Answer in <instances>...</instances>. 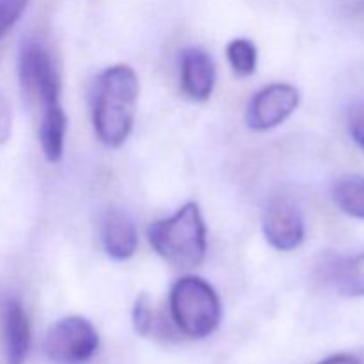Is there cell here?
<instances>
[{
    "mask_svg": "<svg viewBox=\"0 0 364 364\" xmlns=\"http://www.w3.org/2000/svg\"><path fill=\"white\" fill-rule=\"evenodd\" d=\"M169 308L178 329L196 340L210 336L219 327L223 316L217 291L196 276L181 277L173 284Z\"/></svg>",
    "mask_w": 364,
    "mask_h": 364,
    "instance_id": "3",
    "label": "cell"
},
{
    "mask_svg": "<svg viewBox=\"0 0 364 364\" xmlns=\"http://www.w3.org/2000/svg\"><path fill=\"white\" fill-rule=\"evenodd\" d=\"M226 55L230 60V66L233 68L238 77H249L256 71L258 64V50L251 39L238 38L228 43Z\"/></svg>",
    "mask_w": 364,
    "mask_h": 364,
    "instance_id": "14",
    "label": "cell"
},
{
    "mask_svg": "<svg viewBox=\"0 0 364 364\" xmlns=\"http://www.w3.org/2000/svg\"><path fill=\"white\" fill-rule=\"evenodd\" d=\"M301 102V95L290 84H272L256 92L249 102L245 121L256 132L272 130L288 119Z\"/></svg>",
    "mask_w": 364,
    "mask_h": 364,
    "instance_id": "6",
    "label": "cell"
},
{
    "mask_svg": "<svg viewBox=\"0 0 364 364\" xmlns=\"http://www.w3.org/2000/svg\"><path fill=\"white\" fill-rule=\"evenodd\" d=\"M132 320H134L135 333L141 334V336L149 334V331H151L153 327V306H151V299H149L146 294L139 295V299L135 301Z\"/></svg>",
    "mask_w": 364,
    "mask_h": 364,
    "instance_id": "15",
    "label": "cell"
},
{
    "mask_svg": "<svg viewBox=\"0 0 364 364\" xmlns=\"http://www.w3.org/2000/svg\"><path fill=\"white\" fill-rule=\"evenodd\" d=\"M139 98V78L127 64H116L103 71L95 85L92 124L100 141L109 148H119L134 128Z\"/></svg>",
    "mask_w": 364,
    "mask_h": 364,
    "instance_id": "1",
    "label": "cell"
},
{
    "mask_svg": "<svg viewBox=\"0 0 364 364\" xmlns=\"http://www.w3.org/2000/svg\"><path fill=\"white\" fill-rule=\"evenodd\" d=\"M27 4L28 0H0V39L20 20Z\"/></svg>",
    "mask_w": 364,
    "mask_h": 364,
    "instance_id": "16",
    "label": "cell"
},
{
    "mask_svg": "<svg viewBox=\"0 0 364 364\" xmlns=\"http://www.w3.org/2000/svg\"><path fill=\"white\" fill-rule=\"evenodd\" d=\"M348 132H350L352 139L355 144L364 151V100L354 103L348 109Z\"/></svg>",
    "mask_w": 364,
    "mask_h": 364,
    "instance_id": "17",
    "label": "cell"
},
{
    "mask_svg": "<svg viewBox=\"0 0 364 364\" xmlns=\"http://www.w3.org/2000/svg\"><path fill=\"white\" fill-rule=\"evenodd\" d=\"M333 199L341 212L364 220V176L348 174L338 180L333 188Z\"/></svg>",
    "mask_w": 364,
    "mask_h": 364,
    "instance_id": "13",
    "label": "cell"
},
{
    "mask_svg": "<svg viewBox=\"0 0 364 364\" xmlns=\"http://www.w3.org/2000/svg\"><path fill=\"white\" fill-rule=\"evenodd\" d=\"M100 336L82 316H68L50 327L45 338L46 358L55 364H84L96 354Z\"/></svg>",
    "mask_w": 364,
    "mask_h": 364,
    "instance_id": "5",
    "label": "cell"
},
{
    "mask_svg": "<svg viewBox=\"0 0 364 364\" xmlns=\"http://www.w3.org/2000/svg\"><path fill=\"white\" fill-rule=\"evenodd\" d=\"M68 117L60 103L41 110L39 121V142L43 155L48 162H59L64 151V137H66Z\"/></svg>",
    "mask_w": 364,
    "mask_h": 364,
    "instance_id": "11",
    "label": "cell"
},
{
    "mask_svg": "<svg viewBox=\"0 0 364 364\" xmlns=\"http://www.w3.org/2000/svg\"><path fill=\"white\" fill-rule=\"evenodd\" d=\"M318 364H363V363L350 354H336V355H331V358L323 359V361Z\"/></svg>",
    "mask_w": 364,
    "mask_h": 364,
    "instance_id": "19",
    "label": "cell"
},
{
    "mask_svg": "<svg viewBox=\"0 0 364 364\" xmlns=\"http://www.w3.org/2000/svg\"><path fill=\"white\" fill-rule=\"evenodd\" d=\"M215 87V64L201 48L181 53V91L194 102H206Z\"/></svg>",
    "mask_w": 364,
    "mask_h": 364,
    "instance_id": "9",
    "label": "cell"
},
{
    "mask_svg": "<svg viewBox=\"0 0 364 364\" xmlns=\"http://www.w3.org/2000/svg\"><path fill=\"white\" fill-rule=\"evenodd\" d=\"M2 345L7 364H25L31 350V323L23 306L7 299L2 306Z\"/></svg>",
    "mask_w": 364,
    "mask_h": 364,
    "instance_id": "8",
    "label": "cell"
},
{
    "mask_svg": "<svg viewBox=\"0 0 364 364\" xmlns=\"http://www.w3.org/2000/svg\"><path fill=\"white\" fill-rule=\"evenodd\" d=\"M18 73L25 96L43 109L59 103L60 80L48 50L36 39H27L20 48Z\"/></svg>",
    "mask_w": 364,
    "mask_h": 364,
    "instance_id": "4",
    "label": "cell"
},
{
    "mask_svg": "<svg viewBox=\"0 0 364 364\" xmlns=\"http://www.w3.org/2000/svg\"><path fill=\"white\" fill-rule=\"evenodd\" d=\"M11 135V107L4 96H0V144Z\"/></svg>",
    "mask_w": 364,
    "mask_h": 364,
    "instance_id": "18",
    "label": "cell"
},
{
    "mask_svg": "<svg viewBox=\"0 0 364 364\" xmlns=\"http://www.w3.org/2000/svg\"><path fill=\"white\" fill-rule=\"evenodd\" d=\"M262 224L267 242L277 251H294L304 242V217L291 199H270Z\"/></svg>",
    "mask_w": 364,
    "mask_h": 364,
    "instance_id": "7",
    "label": "cell"
},
{
    "mask_svg": "<svg viewBox=\"0 0 364 364\" xmlns=\"http://www.w3.org/2000/svg\"><path fill=\"white\" fill-rule=\"evenodd\" d=\"M148 240L156 255L176 269H196L206 256V226L196 203L181 206L173 217L149 226Z\"/></svg>",
    "mask_w": 364,
    "mask_h": 364,
    "instance_id": "2",
    "label": "cell"
},
{
    "mask_svg": "<svg viewBox=\"0 0 364 364\" xmlns=\"http://www.w3.org/2000/svg\"><path fill=\"white\" fill-rule=\"evenodd\" d=\"M102 240L105 252L114 259H128L135 255L139 244L137 228L123 210H109L103 219Z\"/></svg>",
    "mask_w": 364,
    "mask_h": 364,
    "instance_id": "10",
    "label": "cell"
},
{
    "mask_svg": "<svg viewBox=\"0 0 364 364\" xmlns=\"http://www.w3.org/2000/svg\"><path fill=\"white\" fill-rule=\"evenodd\" d=\"M329 283L343 297H364V252L336 259L329 267Z\"/></svg>",
    "mask_w": 364,
    "mask_h": 364,
    "instance_id": "12",
    "label": "cell"
}]
</instances>
